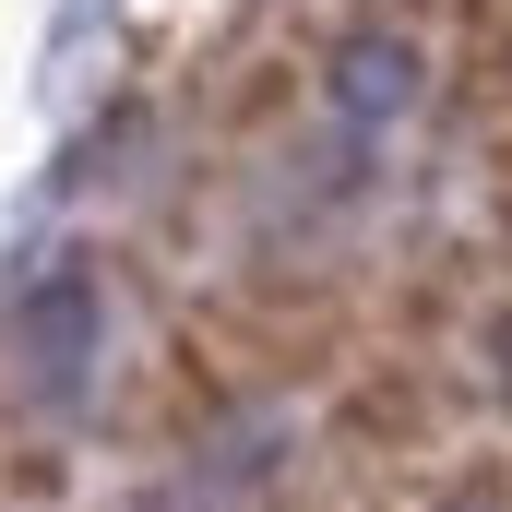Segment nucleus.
Segmentation results:
<instances>
[{"label":"nucleus","mask_w":512,"mask_h":512,"mask_svg":"<svg viewBox=\"0 0 512 512\" xmlns=\"http://www.w3.org/2000/svg\"><path fill=\"white\" fill-rule=\"evenodd\" d=\"M334 429L358 441V453H417L429 441V370H370V382H346V405H334Z\"/></svg>","instance_id":"1"},{"label":"nucleus","mask_w":512,"mask_h":512,"mask_svg":"<svg viewBox=\"0 0 512 512\" xmlns=\"http://www.w3.org/2000/svg\"><path fill=\"white\" fill-rule=\"evenodd\" d=\"M477 346H489V393L512 405V310H489V334H477Z\"/></svg>","instance_id":"2"}]
</instances>
